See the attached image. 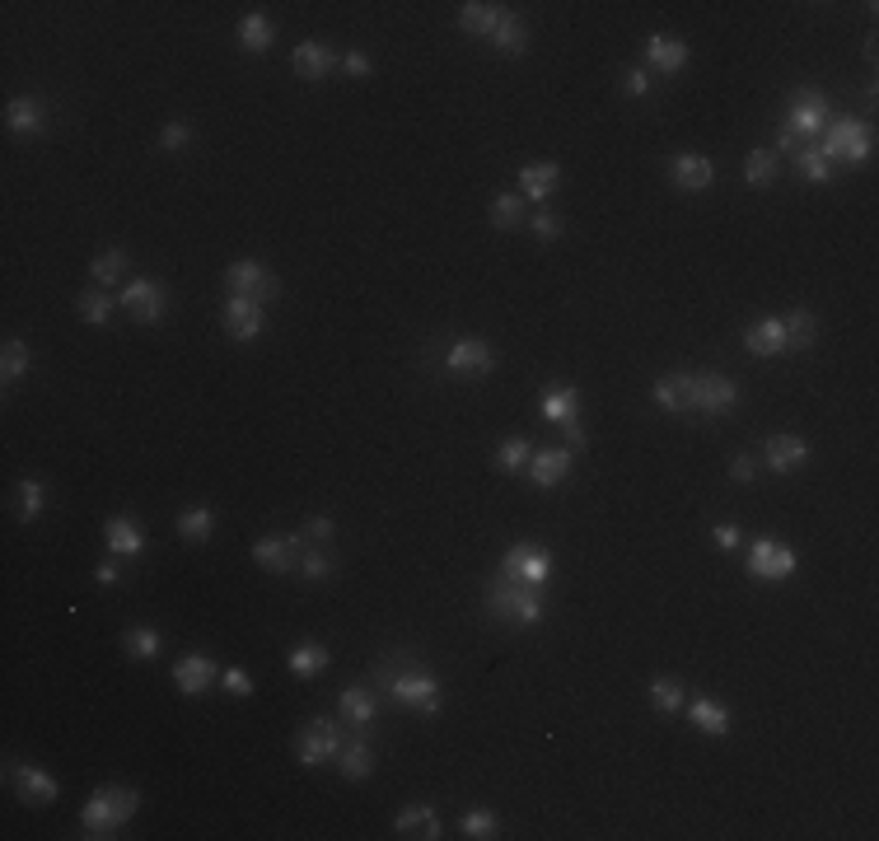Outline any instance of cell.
I'll return each instance as SVG.
<instances>
[{
  "label": "cell",
  "mask_w": 879,
  "mask_h": 841,
  "mask_svg": "<svg viewBox=\"0 0 879 841\" xmlns=\"http://www.w3.org/2000/svg\"><path fill=\"white\" fill-rule=\"evenodd\" d=\"M173 683H178V692H183V697H202L206 687L216 683V659L183 655L178 664H173Z\"/></svg>",
  "instance_id": "cell-16"
},
{
  "label": "cell",
  "mask_w": 879,
  "mask_h": 841,
  "mask_svg": "<svg viewBox=\"0 0 879 841\" xmlns=\"http://www.w3.org/2000/svg\"><path fill=\"white\" fill-rule=\"evenodd\" d=\"M800 145H805V141H800L795 131H781V136H777V155H795Z\"/></svg>",
  "instance_id": "cell-59"
},
{
  "label": "cell",
  "mask_w": 879,
  "mask_h": 841,
  "mask_svg": "<svg viewBox=\"0 0 879 841\" xmlns=\"http://www.w3.org/2000/svg\"><path fill=\"white\" fill-rule=\"evenodd\" d=\"M501 5H487V0H468L459 10V29L463 33H473V38H491V29L501 24Z\"/></svg>",
  "instance_id": "cell-26"
},
{
  "label": "cell",
  "mask_w": 879,
  "mask_h": 841,
  "mask_svg": "<svg viewBox=\"0 0 879 841\" xmlns=\"http://www.w3.org/2000/svg\"><path fill=\"white\" fill-rule=\"evenodd\" d=\"M300 552H304V533H286V538H258L253 542V561L272 575L300 571Z\"/></svg>",
  "instance_id": "cell-9"
},
{
  "label": "cell",
  "mask_w": 879,
  "mask_h": 841,
  "mask_svg": "<svg viewBox=\"0 0 879 841\" xmlns=\"http://www.w3.org/2000/svg\"><path fill=\"white\" fill-rule=\"evenodd\" d=\"M828 122H833V113H828V99H823V94H814V89H805V94L791 103L786 131H795L800 141H819L823 131H828Z\"/></svg>",
  "instance_id": "cell-11"
},
{
  "label": "cell",
  "mask_w": 879,
  "mask_h": 841,
  "mask_svg": "<svg viewBox=\"0 0 879 841\" xmlns=\"http://www.w3.org/2000/svg\"><path fill=\"white\" fill-rule=\"evenodd\" d=\"M543 416H548L552 426L580 421V393L576 388H548V393H543Z\"/></svg>",
  "instance_id": "cell-34"
},
{
  "label": "cell",
  "mask_w": 879,
  "mask_h": 841,
  "mask_svg": "<svg viewBox=\"0 0 879 841\" xmlns=\"http://www.w3.org/2000/svg\"><path fill=\"white\" fill-rule=\"evenodd\" d=\"M29 365H33V351L19 342V337H10V342H5V351H0V379H5V384H15L19 374H29Z\"/></svg>",
  "instance_id": "cell-39"
},
{
  "label": "cell",
  "mask_w": 879,
  "mask_h": 841,
  "mask_svg": "<svg viewBox=\"0 0 879 841\" xmlns=\"http://www.w3.org/2000/svg\"><path fill=\"white\" fill-rule=\"evenodd\" d=\"M529 458H534V444L529 440H505L501 449H496V468L501 472H519V468H529Z\"/></svg>",
  "instance_id": "cell-45"
},
{
  "label": "cell",
  "mask_w": 879,
  "mask_h": 841,
  "mask_svg": "<svg viewBox=\"0 0 879 841\" xmlns=\"http://www.w3.org/2000/svg\"><path fill=\"white\" fill-rule=\"evenodd\" d=\"M225 332L234 342H258L262 337V304L248 300V295H230L225 304Z\"/></svg>",
  "instance_id": "cell-14"
},
{
  "label": "cell",
  "mask_w": 879,
  "mask_h": 841,
  "mask_svg": "<svg viewBox=\"0 0 879 841\" xmlns=\"http://www.w3.org/2000/svg\"><path fill=\"white\" fill-rule=\"evenodd\" d=\"M688 715H692V725L702 729V734H716V739H721V734H730V711H725L721 701L697 697V701L688 706Z\"/></svg>",
  "instance_id": "cell-33"
},
{
  "label": "cell",
  "mask_w": 879,
  "mask_h": 841,
  "mask_svg": "<svg viewBox=\"0 0 879 841\" xmlns=\"http://www.w3.org/2000/svg\"><path fill=\"white\" fill-rule=\"evenodd\" d=\"M744 178H749V187L772 183V178H777V150H753V155L744 159Z\"/></svg>",
  "instance_id": "cell-42"
},
{
  "label": "cell",
  "mask_w": 879,
  "mask_h": 841,
  "mask_svg": "<svg viewBox=\"0 0 879 841\" xmlns=\"http://www.w3.org/2000/svg\"><path fill=\"white\" fill-rule=\"evenodd\" d=\"M692 393H697V374H664L655 384V402L664 412H692Z\"/></svg>",
  "instance_id": "cell-18"
},
{
  "label": "cell",
  "mask_w": 879,
  "mask_h": 841,
  "mask_svg": "<svg viewBox=\"0 0 879 841\" xmlns=\"http://www.w3.org/2000/svg\"><path fill=\"white\" fill-rule=\"evenodd\" d=\"M89 271H94L99 286H113L117 276L127 271V248H108V253H99L94 262H89Z\"/></svg>",
  "instance_id": "cell-43"
},
{
  "label": "cell",
  "mask_w": 879,
  "mask_h": 841,
  "mask_svg": "<svg viewBox=\"0 0 879 841\" xmlns=\"http://www.w3.org/2000/svg\"><path fill=\"white\" fill-rule=\"evenodd\" d=\"M337 771H342L346 781H365V776L375 771V753H370V743H365V739H346L342 753H337Z\"/></svg>",
  "instance_id": "cell-28"
},
{
  "label": "cell",
  "mask_w": 879,
  "mask_h": 841,
  "mask_svg": "<svg viewBox=\"0 0 879 841\" xmlns=\"http://www.w3.org/2000/svg\"><path fill=\"white\" fill-rule=\"evenodd\" d=\"M562 440H566V449L576 454V449H585V444H590V435H585V426H580V421H566V426H562Z\"/></svg>",
  "instance_id": "cell-56"
},
{
  "label": "cell",
  "mask_w": 879,
  "mask_h": 841,
  "mask_svg": "<svg viewBox=\"0 0 879 841\" xmlns=\"http://www.w3.org/2000/svg\"><path fill=\"white\" fill-rule=\"evenodd\" d=\"M122 309H131V318H136V323H159V318H164V309H169V295H164V286H159V281L141 276V281L122 286Z\"/></svg>",
  "instance_id": "cell-13"
},
{
  "label": "cell",
  "mask_w": 879,
  "mask_h": 841,
  "mask_svg": "<svg viewBox=\"0 0 879 841\" xmlns=\"http://www.w3.org/2000/svg\"><path fill=\"white\" fill-rule=\"evenodd\" d=\"M501 571L510 575V580H519V585L543 589V585L552 580V556L543 552V547H529V542H519V547H510V552L501 556Z\"/></svg>",
  "instance_id": "cell-8"
},
{
  "label": "cell",
  "mask_w": 879,
  "mask_h": 841,
  "mask_svg": "<svg viewBox=\"0 0 879 841\" xmlns=\"http://www.w3.org/2000/svg\"><path fill=\"white\" fill-rule=\"evenodd\" d=\"M692 407L702 416H725L739 407V384L725 379V374H697V393H692Z\"/></svg>",
  "instance_id": "cell-12"
},
{
  "label": "cell",
  "mask_w": 879,
  "mask_h": 841,
  "mask_svg": "<svg viewBox=\"0 0 879 841\" xmlns=\"http://www.w3.org/2000/svg\"><path fill=\"white\" fill-rule=\"evenodd\" d=\"M749 575L753 580H791L795 575V552L791 547H781V542H772V538H758L749 547Z\"/></svg>",
  "instance_id": "cell-10"
},
{
  "label": "cell",
  "mask_w": 879,
  "mask_h": 841,
  "mask_svg": "<svg viewBox=\"0 0 879 841\" xmlns=\"http://www.w3.org/2000/svg\"><path fill=\"white\" fill-rule=\"evenodd\" d=\"M225 286H230V295H248V300H258V304H272L281 295V281L262 262H253V257H244V262H234L225 271Z\"/></svg>",
  "instance_id": "cell-7"
},
{
  "label": "cell",
  "mask_w": 879,
  "mask_h": 841,
  "mask_svg": "<svg viewBox=\"0 0 879 841\" xmlns=\"http://www.w3.org/2000/svg\"><path fill=\"white\" fill-rule=\"evenodd\" d=\"M127 655L131 659H155L159 655V631L155 627H131L127 631Z\"/></svg>",
  "instance_id": "cell-46"
},
{
  "label": "cell",
  "mask_w": 879,
  "mask_h": 841,
  "mask_svg": "<svg viewBox=\"0 0 879 841\" xmlns=\"http://www.w3.org/2000/svg\"><path fill=\"white\" fill-rule=\"evenodd\" d=\"M75 309H80V318H85V323H94V328H103V323L113 318V300H108V290H85V295L75 300Z\"/></svg>",
  "instance_id": "cell-41"
},
{
  "label": "cell",
  "mask_w": 879,
  "mask_h": 841,
  "mask_svg": "<svg viewBox=\"0 0 879 841\" xmlns=\"http://www.w3.org/2000/svg\"><path fill=\"white\" fill-rule=\"evenodd\" d=\"M646 61H650V71L674 75V71H683V66H688V43L655 33V38H646Z\"/></svg>",
  "instance_id": "cell-19"
},
{
  "label": "cell",
  "mask_w": 879,
  "mask_h": 841,
  "mask_svg": "<svg viewBox=\"0 0 879 841\" xmlns=\"http://www.w3.org/2000/svg\"><path fill=\"white\" fill-rule=\"evenodd\" d=\"M379 687L389 692L398 706H407V711H417V715H440V706H445V692H440V683H435L426 669H398V664H384L379 669Z\"/></svg>",
  "instance_id": "cell-1"
},
{
  "label": "cell",
  "mask_w": 879,
  "mask_h": 841,
  "mask_svg": "<svg viewBox=\"0 0 879 841\" xmlns=\"http://www.w3.org/2000/svg\"><path fill=\"white\" fill-rule=\"evenodd\" d=\"M744 346H749V356L767 360V356H781L786 351V328H781V318H763V323H753L744 332Z\"/></svg>",
  "instance_id": "cell-21"
},
{
  "label": "cell",
  "mask_w": 879,
  "mask_h": 841,
  "mask_svg": "<svg viewBox=\"0 0 879 841\" xmlns=\"http://www.w3.org/2000/svg\"><path fill=\"white\" fill-rule=\"evenodd\" d=\"M337 706H342V720L351 729H370V725H375L379 701H375V692H370V687H346Z\"/></svg>",
  "instance_id": "cell-22"
},
{
  "label": "cell",
  "mask_w": 879,
  "mask_h": 841,
  "mask_svg": "<svg viewBox=\"0 0 879 841\" xmlns=\"http://www.w3.org/2000/svg\"><path fill=\"white\" fill-rule=\"evenodd\" d=\"M463 837H473V841H487L496 837V813L491 809H473V813H463Z\"/></svg>",
  "instance_id": "cell-47"
},
{
  "label": "cell",
  "mask_w": 879,
  "mask_h": 841,
  "mask_svg": "<svg viewBox=\"0 0 879 841\" xmlns=\"http://www.w3.org/2000/svg\"><path fill=\"white\" fill-rule=\"evenodd\" d=\"M290 66H295L300 80H323V75L332 71V52L323 43H300L295 47V57H290Z\"/></svg>",
  "instance_id": "cell-30"
},
{
  "label": "cell",
  "mask_w": 879,
  "mask_h": 841,
  "mask_svg": "<svg viewBox=\"0 0 879 841\" xmlns=\"http://www.w3.org/2000/svg\"><path fill=\"white\" fill-rule=\"evenodd\" d=\"M491 225H496V229H519V225H524V197L501 192V197L491 201Z\"/></svg>",
  "instance_id": "cell-40"
},
{
  "label": "cell",
  "mask_w": 879,
  "mask_h": 841,
  "mask_svg": "<svg viewBox=\"0 0 879 841\" xmlns=\"http://www.w3.org/2000/svg\"><path fill=\"white\" fill-rule=\"evenodd\" d=\"M566 472H571V449H538L534 458H529V477H534V486H562L566 482Z\"/></svg>",
  "instance_id": "cell-17"
},
{
  "label": "cell",
  "mask_w": 879,
  "mask_h": 841,
  "mask_svg": "<svg viewBox=\"0 0 879 841\" xmlns=\"http://www.w3.org/2000/svg\"><path fill=\"white\" fill-rule=\"evenodd\" d=\"M795 173H800L805 183H828V178H833V164L819 155V145H800V150H795Z\"/></svg>",
  "instance_id": "cell-38"
},
{
  "label": "cell",
  "mask_w": 879,
  "mask_h": 841,
  "mask_svg": "<svg viewBox=\"0 0 879 841\" xmlns=\"http://www.w3.org/2000/svg\"><path fill=\"white\" fill-rule=\"evenodd\" d=\"M211 528H216V510H206V505L178 514V538L183 542H206L211 538Z\"/></svg>",
  "instance_id": "cell-37"
},
{
  "label": "cell",
  "mask_w": 879,
  "mask_h": 841,
  "mask_svg": "<svg viewBox=\"0 0 879 841\" xmlns=\"http://www.w3.org/2000/svg\"><path fill=\"white\" fill-rule=\"evenodd\" d=\"M342 71H346V75H370L375 66H370V57H361V52H346V57H342Z\"/></svg>",
  "instance_id": "cell-58"
},
{
  "label": "cell",
  "mask_w": 879,
  "mask_h": 841,
  "mask_svg": "<svg viewBox=\"0 0 879 841\" xmlns=\"http://www.w3.org/2000/svg\"><path fill=\"white\" fill-rule=\"evenodd\" d=\"M141 809V795L136 790H127V785H108V790H99V795L85 804V832L89 837H113L122 823H131V813Z\"/></svg>",
  "instance_id": "cell-3"
},
{
  "label": "cell",
  "mask_w": 879,
  "mask_h": 841,
  "mask_svg": "<svg viewBox=\"0 0 879 841\" xmlns=\"http://www.w3.org/2000/svg\"><path fill=\"white\" fill-rule=\"evenodd\" d=\"M557 183H562V169H557V164H529V169L519 173V197L543 201V197H552Z\"/></svg>",
  "instance_id": "cell-27"
},
{
  "label": "cell",
  "mask_w": 879,
  "mask_h": 841,
  "mask_svg": "<svg viewBox=\"0 0 879 841\" xmlns=\"http://www.w3.org/2000/svg\"><path fill=\"white\" fill-rule=\"evenodd\" d=\"M781 328H786V351H809L814 337H819V318L809 314V309H791V314L781 318Z\"/></svg>",
  "instance_id": "cell-32"
},
{
  "label": "cell",
  "mask_w": 879,
  "mask_h": 841,
  "mask_svg": "<svg viewBox=\"0 0 879 841\" xmlns=\"http://www.w3.org/2000/svg\"><path fill=\"white\" fill-rule=\"evenodd\" d=\"M819 155L828 164H865L870 159V127L856 117H833L819 136Z\"/></svg>",
  "instance_id": "cell-4"
},
{
  "label": "cell",
  "mask_w": 879,
  "mask_h": 841,
  "mask_svg": "<svg viewBox=\"0 0 879 841\" xmlns=\"http://www.w3.org/2000/svg\"><path fill=\"white\" fill-rule=\"evenodd\" d=\"M398 832H403V837L435 841V837H440V813H435L431 804H407V809L398 813Z\"/></svg>",
  "instance_id": "cell-29"
},
{
  "label": "cell",
  "mask_w": 879,
  "mask_h": 841,
  "mask_svg": "<svg viewBox=\"0 0 879 841\" xmlns=\"http://www.w3.org/2000/svg\"><path fill=\"white\" fill-rule=\"evenodd\" d=\"M5 122H10V131L15 136H38V131L47 127V113H43V99H10V108H5Z\"/></svg>",
  "instance_id": "cell-24"
},
{
  "label": "cell",
  "mask_w": 879,
  "mask_h": 841,
  "mask_svg": "<svg viewBox=\"0 0 879 841\" xmlns=\"http://www.w3.org/2000/svg\"><path fill=\"white\" fill-rule=\"evenodd\" d=\"M103 538H108V547L122 556H141L145 552V533L141 524L131 519V514H113L108 524H103Z\"/></svg>",
  "instance_id": "cell-20"
},
{
  "label": "cell",
  "mask_w": 879,
  "mask_h": 841,
  "mask_svg": "<svg viewBox=\"0 0 879 841\" xmlns=\"http://www.w3.org/2000/svg\"><path fill=\"white\" fill-rule=\"evenodd\" d=\"M622 89H627L632 99H641V94H650V75L641 71V66H636V71H627V75H622Z\"/></svg>",
  "instance_id": "cell-54"
},
{
  "label": "cell",
  "mask_w": 879,
  "mask_h": 841,
  "mask_svg": "<svg viewBox=\"0 0 879 841\" xmlns=\"http://www.w3.org/2000/svg\"><path fill=\"white\" fill-rule=\"evenodd\" d=\"M445 370L454 379H482V374L496 370V351L482 337H459V342L445 346Z\"/></svg>",
  "instance_id": "cell-6"
},
{
  "label": "cell",
  "mask_w": 879,
  "mask_h": 841,
  "mask_svg": "<svg viewBox=\"0 0 879 841\" xmlns=\"http://www.w3.org/2000/svg\"><path fill=\"white\" fill-rule=\"evenodd\" d=\"M159 141H164V150H183V145L192 141V127H188V122H169Z\"/></svg>",
  "instance_id": "cell-52"
},
{
  "label": "cell",
  "mask_w": 879,
  "mask_h": 841,
  "mask_svg": "<svg viewBox=\"0 0 879 841\" xmlns=\"http://www.w3.org/2000/svg\"><path fill=\"white\" fill-rule=\"evenodd\" d=\"M272 19L267 15H258V10H253V15H244L239 19V43L248 47V52H267V47H272Z\"/></svg>",
  "instance_id": "cell-36"
},
{
  "label": "cell",
  "mask_w": 879,
  "mask_h": 841,
  "mask_svg": "<svg viewBox=\"0 0 879 841\" xmlns=\"http://www.w3.org/2000/svg\"><path fill=\"white\" fill-rule=\"evenodd\" d=\"M117 575H122V566H117V561H103L99 571H94V580H99V585H117Z\"/></svg>",
  "instance_id": "cell-60"
},
{
  "label": "cell",
  "mask_w": 879,
  "mask_h": 841,
  "mask_svg": "<svg viewBox=\"0 0 879 841\" xmlns=\"http://www.w3.org/2000/svg\"><path fill=\"white\" fill-rule=\"evenodd\" d=\"M5 776L19 781V795L29 799V804H52V799H57V781H52L43 767H19V771L10 767Z\"/></svg>",
  "instance_id": "cell-25"
},
{
  "label": "cell",
  "mask_w": 879,
  "mask_h": 841,
  "mask_svg": "<svg viewBox=\"0 0 879 841\" xmlns=\"http://www.w3.org/2000/svg\"><path fill=\"white\" fill-rule=\"evenodd\" d=\"M711 538H716V547H721V552H735L739 542H744V533H739L735 524H716V528H711Z\"/></svg>",
  "instance_id": "cell-53"
},
{
  "label": "cell",
  "mask_w": 879,
  "mask_h": 841,
  "mask_svg": "<svg viewBox=\"0 0 879 841\" xmlns=\"http://www.w3.org/2000/svg\"><path fill=\"white\" fill-rule=\"evenodd\" d=\"M491 43H496V52H505V57H524V52H529V29H524V19L501 15V24L491 29Z\"/></svg>",
  "instance_id": "cell-31"
},
{
  "label": "cell",
  "mask_w": 879,
  "mask_h": 841,
  "mask_svg": "<svg viewBox=\"0 0 879 841\" xmlns=\"http://www.w3.org/2000/svg\"><path fill=\"white\" fill-rule=\"evenodd\" d=\"M529 225H534V234H538V239H543V243L562 239V220H557V215H552V211H538L534 220H529Z\"/></svg>",
  "instance_id": "cell-51"
},
{
  "label": "cell",
  "mask_w": 879,
  "mask_h": 841,
  "mask_svg": "<svg viewBox=\"0 0 879 841\" xmlns=\"http://www.w3.org/2000/svg\"><path fill=\"white\" fill-rule=\"evenodd\" d=\"M730 477H735V482H753V477H758V463H753V454H735V463H730Z\"/></svg>",
  "instance_id": "cell-55"
},
{
  "label": "cell",
  "mask_w": 879,
  "mask_h": 841,
  "mask_svg": "<svg viewBox=\"0 0 879 841\" xmlns=\"http://www.w3.org/2000/svg\"><path fill=\"white\" fill-rule=\"evenodd\" d=\"M805 458H809V444L800 440V435H772V440H767V463H772V472L805 468Z\"/></svg>",
  "instance_id": "cell-23"
},
{
  "label": "cell",
  "mask_w": 879,
  "mask_h": 841,
  "mask_svg": "<svg viewBox=\"0 0 879 841\" xmlns=\"http://www.w3.org/2000/svg\"><path fill=\"white\" fill-rule=\"evenodd\" d=\"M487 613L496 622H510V627H538L543 622V594L534 585H519L510 575H496L487 585Z\"/></svg>",
  "instance_id": "cell-2"
},
{
  "label": "cell",
  "mask_w": 879,
  "mask_h": 841,
  "mask_svg": "<svg viewBox=\"0 0 879 841\" xmlns=\"http://www.w3.org/2000/svg\"><path fill=\"white\" fill-rule=\"evenodd\" d=\"M300 575L304 580H332L337 566H332L328 552H314V547H309V552H300Z\"/></svg>",
  "instance_id": "cell-48"
},
{
  "label": "cell",
  "mask_w": 879,
  "mask_h": 841,
  "mask_svg": "<svg viewBox=\"0 0 879 841\" xmlns=\"http://www.w3.org/2000/svg\"><path fill=\"white\" fill-rule=\"evenodd\" d=\"M38 510H43V482L24 477L19 482V519H38Z\"/></svg>",
  "instance_id": "cell-49"
},
{
  "label": "cell",
  "mask_w": 879,
  "mask_h": 841,
  "mask_svg": "<svg viewBox=\"0 0 879 841\" xmlns=\"http://www.w3.org/2000/svg\"><path fill=\"white\" fill-rule=\"evenodd\" d=\"M220 687L230 692V697H253V678L244 669H225L220 673Z\"/></svg>",
  "instance_id": "cell-50"
},
{
  "label": "cell",
  "mask_w": 879,
  "mask_h": 841,
  "mask_svg": "<svg viewBox=\"0 0 879 841\" xmlns=\"http://www.w3.org/2000/svg\"><path fill=\"white\" fill-rule=\"evenodd\" d=\"M669 183L678 192H707L716 183V169H711L707 155H674L669 159Z\"/></svg>",
  "instance_id": "cell-15"
},
{
  "label": "cell",
  "mask_w": 879,
  "mask_h": 841,
  "mask_svg": "<svg viewBox=\"0 0 879 841\" xmlns=\"http://www.w3.org/2000/svg\"><path fill=\"white\" fill-rule=\"evenodd\" d=\"M332 538V519H323V514H318V519H309V524H304V542H328Z\"/></svg>",
  "instance_id": "cell-57"
},
{
  "label": "cell",
  "mask_w": 879,
  "mask_h": 841,
  "mask_svg": "<svg viewBox=\"0 0 879 841\" xmlns=\"http://www.w3.org/2000/svg\"><path fill=\"white\" fill-rule=\"evenodd\" d=\"M650 706L664 715H674L678 706H683V683H678V678H655V683H650Z\"/></svg>",
  "instance_id": "cell-44"
},
{
  "label": "cell",
  "mask_w": 879,
  "mask_h": 841,
  "mask_svg": "<svg viewBox=\"0 0 879 841\" xmlns=\"http://www.w3.org/2000/svg\"><path fill=\"white\" fill-rule=\"evenodd\" d=\"M328 645H314V641H304V645H295L290 650V673L295 678H314V673H323L328 669Z\"/></svg>",
  "instance_id": "cell-35"
},
{
  "label": "cell",
  "mask_w": 879,
  "mask_h": 841,
  "mask_svg": "<svg viewBox=\"0 0 879 841\" xmlns=\"http://www.w3.org/2000/svg\"><path fill=\"white\" fill-rule=\"evenodd\" d=\"M342 743H346V729L337 720H309L300 729V739H295V757H300L304 767H318V762L342 753Z\"/></svg>",
  "instance_id": "cell-5"
}]
</instances>
